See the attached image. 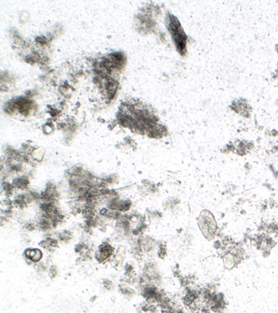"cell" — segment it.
I'll return each instance as SVG.
<instances>
[{
  "label": "cell",
  "instance_id": "obj_9",
  "mask_svg": "<svg viewBox=\"0 0 278 313\" xmlns=\"http://www.w3.org/2000/svg\"><path fill=\"white\" fill-rule=\"evenodd\" d=\"M103 288L106 289V290H113L114 289V284L112 281L111 280L105 279L103 281Z\"/></svg>",
  "mask_w": 278,
  "mask_h": 313
},
{
  "label": "cell",
  "instance_id": "obj_10",
  "mask_svg": "<svg viewBox=\"0 0 278 313\" xmlns=\"http://www.w3.org/2000/svg\"><path fill=\"white\" fill-rule=\"evenodd\" d=\"M214 247L216 250H221L223 247V244L221 241H216L214 242Z\"/></svg>",
  "mask_w": 278,
  "mask_h": 313
},
{
  "label": "cell",
  "instance_id": "obj_8",
  "mask_svg": "<svg viewBox=\"0 0 278 313\" xmlns=\"http://www.w3.org/2000/svg\"><path fill=\"white\" fill-rule=\"evenodd\" d=\"M23 228L25 229L26 232H33L37 227V224L36 223H33V222H26L23 225Z\"/></svg>",
  "mask_w": 278,
  "mask_h": 313
},
{
  "label": "cell",
  "instance_id": "obj_11",
  "mask_svg": "<svg viewBox=\"0 0 278 313\" xmlns=\"http://www.w3.org/2000/svg\"><path fill=\"white\" fill-rule=\"evenodd\" d=\"M262 252H263V257H268V256H269V255H270V253H271V249H265V250H263Z\"/></svg>",
  "mask_w": 278,
  "mask_h": 313
},
{
  "label": "cell",
  "instance_id": "obj_1",
  "mask_svg": "<svg viewBox=\"0 0 278 313\" xmlns=\"http://www.w3.org/2000/svg\"><path fill=\"white\" fill-rule=\"evenodd\" d=\"M114 248L108 241H104L99 246L97 250L95 252V258L100 264H104L107 261H110L115 254Z\"/></svg>",
  "mask_w": 278,
  "mask_h": 313
},
{
  "label": "cell",
  "instance_id": "obj_2",
  "mask_svg": "<svg viewBox=\"0 0 278 313\" xmlns=\"http://www.w3.org/2000/svg\"><path fill=\"white\" fill-rule=\"evenodd\" d=\"M24 258L26 262H32L33 264H37L42 261L43 252L39 249H27L24 252Z\"/></svg>",
  "mask_w": 278,
  "mask_h": 313
},
{
  "label": "cell",
  "instance_id": "obj_4",
  "mask_svg": "<svg viewBox=\"0 0 278 313\" xmlns=\"http://www.w3.org/2000/svg\"><path fill=\"white\" fill-rule=\"evenodd\" d=\"M118 289H119L121 294L122 295H124L126 298H131L132 297H134L136 294V290H135L134 289L130 287L128 284H126V283L124 282L121 283L120 285L118 286Z\"/></svg>",
  "mask_w": 278,
  "mask_h": 313
},
{
  "label": "cell",
  "instance_id": "obj_5",
  "mask_svg": "<svg viewBox=\"0 0 278 313\" xmlns=\"http://www.w3.org/2000/svg\"><path fill=\"white\" fill-rule=\"evenodd\" d=\"M223 264H224V267L227 269H232L233 267H237L236 265V262H235V257L234 255H232V254H227V255L223 258Z\"/></svg>",
  "mask_w": 278,
  "mask_h": 313
},
{
  "label": "cell",
  "instance_id": "obj_12",
  "mask_svg": "<svg viewBox=\"0 0 278 313\" xmlns=\"http://www.w3.org/2000/svg\"><path fill=\"white\" fill-rule=\"evenodd\" d=\"M268 206L271 209L272 208H274L276 206H277V204H276L275 202V201L273 199H269V202H268Z\"/></svg>",
  "mask_w": 278,
  "mask_h": 313
},
{
  "label": "cell",
  "instance_id": "obj_6",
  "mask_svg": "<svg viewBox=\"0 0 278 313\" xmlns=\"http://www.w3.org/2000/svg\"><path fill=\"white\" fill-rule=\"evenodd\" d=\"M57 239L59 241L68 243L73 239V233L69 230H64L59 233L57 235Z\"/></svg>",
  "mask_w": 278,
  "mask_h": 313
},
{
  "label": "cell",
  "instance_id": "obj_14",
  "mask_svg": "<svg viewBox=\"0 0 278 313\" xmlns=\"http://www.w3.org/2000/svg\"><path fill=\"white\" fill-rule=\"evenodd\" d=\"M217 313H223V312H217Z\"/></svg>",
  "mask_w": 278,
  "mask_h": 313
},
{
  "label": "cell",
  "instance_id": "obj_13",
  "mask_svg": "<svg viewBox=\"0 0 278 313\" xmlns=\"http://www.w3.org/2000/svg\"><path fill=\"white\" fill-rule=\"evenodd\" d=\"M241 214H246V211H244V210H242V211H241Z\"/></svg>",
  "mask_w": 278,
  "mask_h": 313
},
{
  "label": "cell",
  "instance_id": "obj_7",
  "mask_svg": "<svg viewBox=\"0 0 278 313\" xmlns=\"http://www.w3.org/2000/svg\"><path fill=\"white\" fill-rule=\"evenodd\" d=\"M48 274H49V276L51 279H55L57 275H58V268L55 265H51L49 267H48Z\"/></svg>",
  "mask_w": 278,
  "mask_h": 313
},
{
  "label": "cell",
  "instance_id": "obj_3",
  "mask_svg": "<svg viewBox=\"0 0 278 313\" xmlns=\"http://www.w3.org/2000/svg\"><path fill=\"white\" fill-rule=\"evenodd\" d=\"M232 109L244 117H248L250 113V106L244 100H237L232 104Z\"/></svg>",
  "mask_w": 278,
  "mask_h": 313
}]
</instances>
